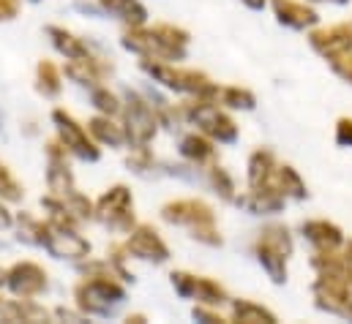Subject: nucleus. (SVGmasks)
Listing matches in <instances>:
<instances>
[{
    "label": "nucleus",
    "mask_w": 352,
    "mask_h": 324,
    "mask_svg": "<svg viewBox=\"0 0 352 324\" xmlns=\"http://www.w3.org/2000/svg\"><path fill=\"white\" fill-rule=\"evenodd\" d=\"M104 5L112 11V14H118L120 19H126V22H134V25H142L145 22V8H142V3H137V0H104Z\"/></svg>",
    "instance_id": "obj_12"
},
{
    "label": "nucleus",
    "mask_w": 352,
    "mask_h": 324,
    "mask_svg": "<svg viewBox=\"0 0 352 324\" xmlns=\"http://www.w3.org/2000/svg\"><path fill=\"white\" fill-rule=\"evenodd\" d=\"M311 47L325 55L328 60L352 52V27L350 25H333V27H322L311 33Z\"/></svg>",
    "instance_id": "obj_3"
},
{
    "label": "nucleus",
    "mask_w": 352,
    "mask_h": 324,
    "mask_svg": "<svg viewBox=\"0 0 352 324\" xmlns=\"http://www.w3.org/2000/svg\"><path fill=\"white\" fill-rule=\"evenodd\" d=\"M191 297H197V300L205 303V305L227 303V292H224L216 281H210V278H197V284H194V294H191Z\"/></svg>",
    "instance_id": "obj_13"
},
{
    "label": "nucleus",
    "mask_w": 352,
    "mask_h": 324,
    "mask_svg": "<svg viewBox=\"0 0 352 324\" xmlns=\"http://www.w3.org/2000/svg\"><path fill=\"white\" fill-rule=\"evenodd\" d=\"M331 63H333V69H336V74H339V77H344L347 82H352V52L333 58Z\"/></svg>",
    "instance_id": "obj_17"
},
{
    "label": "nucleus",
    "mask_w": 352,
    "mask_h": 324,
    "mask_svg": "<svg viewBox=\"0 0 352 324\" xmlns=\"http://www.w3.org/2000/svg\"><path fill=\"white\" fill-rule=\"evenodd\" d=\"M314 297H317V305L331 311V314H339V316H350L352 319V292H350V281L347 278H339V275H320V281L314 284Z\"/></svg>",
    "instance_id": "obj_2"
},
{
    "label": "nucleus",
    "mask_w": 352,
    "mask_h": 324,
    "mask_svg": "<svg viewBox=\"0 0 352 324\" xmlns=\"http://www.w3.org/2000/svg\"><path fill=\"white\" fill-rule=\"evenodd\" d=\"M249 185L252 188H265L276 185V159L270 150H257L249 161Z\"/></svg>",
    "instance_id": "obj_8"
},
{
    "label": "nucleus",
    "mask_w": 352,
    "mask_h": 324,
    "mask_svg": "<svg viewBox=\"0 0 352 324\" xmlns=\"http://www.w3.org/2000/svg\"><path fill=\"white\" fill-rule=\"evenodd\" d=\"M273 11L278 16V22L289 25V27H309L314 25L320 16L314 8H309L306 3H298V0H273Z\"/></svg>",
    "instance_id": "obj_5"
},
{
    "label": "nucleus",
    "mask_w": 352,
    "mask_h": 324,
    "mask_svg": "<svg viewBox=\"0 0 352 324\" xmlns=\"http://www.w3.org/2000/svg\"><path fill=\"white\" fill-rule=\"evenodd\" d=\"M164 221L170 224H177V227H188L191 235L202 243H221L216 227H213V210L205 205V202H197V199H180V202H173L162 210Z\"/></svg>",
    "instance_id": "obj_1"
},
{
    "label": "nucleus",
    "mask_w": 352,
    "mask_h": 324,
    "mask_svg": "<svg viewBox=\"0 0 352 324\" xmlns=\"http://www.w3.org/2000/svg\"><path fill=\"white\" fill-rule=\"evenodd\" d=\"M246 3H249L252 8H263V5H265V0H246Z\"/></svg>",
    "instance_id": "obj_19"
},
{
    "label": "nucleus",
    "mask_w": 352,
    "mask_h": 324,
    "mask_svg": "<svg viewBox=\"0 0 352 324\" xmlns=\"http://www.w3.org/2000/svg\"><path fill=\"white\" fill-rule=\"evenodd\" d=\"M129 248H131L137 256H142V259L164 262V259L170 256V251H167L164 240H162V238H159V232H156V229H151V227H140V229L131 235Z\"/></svg>",
    "instance_id": "obj_4"
},
{
    "label": "nucleus",
    "mask_w": 352,
    "mask_h": 324,
    "mask_svg": "<svg viewBox=\"0 0 352 324\" xmlns=\"http://www.w3.org/2000/svg\"><path fill=\"white\" fill-rule=\"evenodd\" d=\"M336 139L339 145H350L352 148V120L350 117H342L339 126H336Z\"/></svg>",
    "instance_id": "obj_18"
},
{
    "label": "nucleus",
    "mask_w": 352,
    "mask_h": 324,
    "mask_svg": "<svg viewBox=\"0 0 352 324\" xmlns=\"http://www.w3.org/2000/svg\"><path fill=\"white\" fill-rule=\"evenodd\" d=\"M129 123L134 126V139H137V142H148V139L156 134L153 112H151L140 98H134V104H131V109H129ZM131 126H129V128H131Z\"/></svg>",
    "instance_id": "obj_9"
},
{
    "label": "nucleus",
    "mask_w": 352,
    "mask_h": 324,
    "mask_svg": "<svg viewBox=\"0 0 352 324\" xmlns=\"http://www.w3.org/2000/svg\"><path fill=\"white\" fill-rule=\"evenodd\" d=\"M235 319L238 322H276V316L270 311H265L263 305H254V303H238L235 305Z\"/></svg>",
    "instance_id": "obj_15"
},
{
    "label": "nucleus",
    "mask_w": 352,
    "mask_h": 324,
    "mask_svg": "<svg viewBox=\"0 0 352 324\" xmlns=\"http://www.w3.org/2000/svg\"><path fill=\"white\" fill-rule=\"evenodd\" d=\"M180 153L191 161L202 163L208 159H213V142L205 137V134H188L183 142H180Z\"/></svg>",
    "instance_id": "obj_10"
},
{
    "label": "nucleus",
    "mask_w": 352,
    "mask_h": 324,
    "mask_svg": "<svg viewBox=\"0 0 352 324\" xmlns=\"http://www.w3.org/2000/svg\"><path fill=\"white\" fill-rule=\"evenodd\" d=\"M276 188L284 196H295V199L306 196V185H303V180L298 177V172L292 166H276Z\"/></svg>",
    "instance_id": "obj_11"
},
{
    "label": "nucleus",
    "mask_w": 352,
    "mask_h": 324,
    "mask_svg": "<svg viewBox=\"0 0 352 324\" xmlns=\"http://www.w3.org/2000/svg\"><path fill=\"white\" fill-rule=\"evenodd\" d=\"M254 253H257L260 264L267 270V275H270L276 284H281V281L287 278V256H289L287 251L265 243V240H257V243H254Z\"/></svg>",
    "instance_id": "obj_7"
},
{
    "label": "nucleus",
    "mask_w": 352,
    "mask_h": 324,
    "mask_svg": "<svg viewBox=\"0 0 352 324\" xmlns=\"http://www.w3.org/2000/svg\"><path fill=\"white\" fill-rule=\"evenodd\" d=\"M219 98L224 106H232V109H252L254 106V95L243 87H224V90H219Z\"/></svg>",
    "instance_id": "obj_14"
},
{
    "label": "nucleus",
    "mask_w": 352,
    "mask_h": 324,
    "mask_svg": "<svg viewBox=\"0 0 352 324\" xmlns=\"http://www.w3.org/2000/svg\"><path fill=\"white\" fill-rule=\"evenodd\" d=\"M303 235L309 238V243L317 245V251H336L344 243V235L339 227L328 224V221H309L303 224Z\"/></svg>",
    "instance_id": "obj_6"
},
{
    "label": "nucleus",
    "mask_w": 352,
    "mask_h": 324,
    "mask_svg": "<svg viewBox=\"0 0 352 324\" xmlns=\"http://www.w3.org/2000/svg\"><path fill=\"white\" fill-rule=\"evenodd\" d=\"M333 3H347V0H333Z\"/></svg>",
    "instance_id": "obj_20"
},
{
    "label": "nucleus",
    "mask_w": 352,
    "mask_h": 324,
    "mask_svg": "<svg viewBox=\"0 0 352 324\" xmlns=\"http://www.w3.org/2000/svg\"><path fill=\"white\" fill-rule=\"evenodd\" d=\"M210 185L224 196V199H232V191H235V185H232V180H230V174L221 169V166H213L210 169Z\"/></svg>",
    "instance_id": "obj_16"
}]
</instances>
